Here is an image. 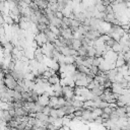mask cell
Instances as JSON below:
<instances>
[{"instance_id": "6da1fadb", "label": "cell", "mask_w": 130, "mask_h": 130, "mask_svg": "<svg viewBox=\"0 0 130 130\" xmlns=\"http://www.w3.org/2000/svg\"><path fill=\"white\" fill-rule=\"evenodd\" d=\"M4 84L7 88L9 89H14L16 86H17V80L12 76V74L9 72V73H5V76H4Z\"/></svg>"}, {"instance_id": "7a4b0ae2", "label": "cell", "mask_w": 130, "mask_h": 130, "mask_svg": "<svg viewBox=\"0 0 130 130\" xmlns=\"http://www.w3.org/2000/svg\"><path fill=\"white\" fill-rule=\"evenodd\" d=\"M62 92H63V96L66 100H73L75 93H74V88L68 85L62 86Z\"/></svg>"}, {"instance_id": "3957f363", "label": "cell", "mask_w": 130, "mask_h": 130, "mask_svg": "<svg viewBox=\"0 0 130 130\" xmlns=\"http://www.w3.org/2000/svg\"><path fill=\"white\" fill-rule=\"evenodd\" d=\"M61 30V35L65 40H72L73 39V31L70 29V27L67 28H60Z\"/></svg>"}, {"instance_id": "277c9868", "label": "cell", "mask_w": 130, "mask_h": 130, "mask_svg": "<svg viewBox=\"0 0 130 130\" xmlns=\"http://www.w3.org/2000/svg\"><path fill=\"white\" fill-rule=\"evenodd\" d=\"M49 101H50V96H48V95H46L45 93H43V94H40V95H39L37 102H38L40 105H42L43 107H45V106H48V105H49Z\"/></svg>"}, {"instance_id": "5b68a950", "label": "cell", "mask_w": 130, "mask_h": 130, "mask_svg": "<svg viewBox=\"0 0 130 130\" xmlns=\"http://www.w3.org/2000/svg\"><path fill=\"white\" fill-rule=\"evenodd\" d=\"M44 32H45V35H46V37H47L48 41H49V42H51V43H54V42L58 39V36H56L54 32H52L49 28H47Z\"/></svg>"}, {"instance_id": "8992f818", "label": "cell", "mask_w": 130, "mask_h": 130, "mask_svg": "<svg viewBox=\"0 0 130 130\" xmlns=\"http://www.w3.org/2000/svg\"><path fill=\"white\" fill-rule=\"evenodd\" d=\"M88 84V81H87V78H86V74L83 75L82 77H80L79 79L75 80V85L76 86H87Z\"/></svg>"}, {"instance_id": "52a82bcc", "label": "cell", "mask_w": 130, "mask_h": 130, "mask_svg": "<svg viewBox=\"0 0 130 130\" xmlns=\"http://www.w3.org/2000/svg\"><path fill=\"white\" fill-rule=\"evenodd\" d=\"M80 47H82V42L81 40H78V39H72L71 40V48L72 49H75V50H78Z\"/></svg>"}, {"instance_id": "ba28073f", "label": "cell", "mask_w": 130, "mask_h": 130, "mask_svg": "<svg viewBox=\"0 0 130 130\" xmlns=\"http://www.w3.org/2000/svg\"><path fill=\"white\" fill-rule=\"evenodd\" d=\"M104 89H105V87H104L103 85H96L94 88L91 89V92H92L94 95L100 96V95H102V94L104 93Z\"/></svg>"}, {"instance_id": "9c48e42d", "label": "cell", "mask_w": 130, "mask_h": 130, "mask_svg": "<svg viewBox=\"0 0 130 130\" xmlns=\"http://www.w3.org/2000/svg\"><path fill=\"white\" fill-rule=\"evenodd\" d=\"M49 21H50V24L56 25V26H58L59 28H61V25H62V19L58 18L57 16H54V17H52V18H51Z\"/></svg>"}, {"instance_id": "30bf717a", "label": "cell", "mask_w": 130, "mask_h": 130, "mask_svg": "<svg viewBox=\"0 0 130 130\" xmlns=\"http://www.w3.org/2000/svg\"><path fill=\"white\" fill-rule=\"evenodd\" d=\"M48 81H49V83H50L51 85L56 84V83H60V76H58L57 74H54V75H52V76L48 79Z\"/></svg>"}, {"instance_id": "8fae6325", "label": "cell", "mask_w": 130, "mask_h": 130, "mask_svg": "<svg viewBox=\"0 0 130 130\" xmlns=\"http://www.w3.org/2000/svg\"><path fill=\"white\" fill-rule=\"evenodd\" d=\"M57 104H58V96H56V95L50 96V101H49V105L48 106H50L51 108H56Z\"/></svg>"}, {"instance_id": "7c38bea8", "label": "cell", "mask_w": 130, "mask_h": 130, "mask_svg": "<svg viewBox=\"0 0 130 130\" xmlns=\"http://www.w3.org/2000/svg\"><path fill=\"white\" fill-rule=\"evenodd\" d=\"M72 106L75 108V110H81V109H83V102L73 99L72 100Z\"/></svg>"}, {"instance_id": "4fadbf2b", "label": "cell", "mask_w": 130, "mask_h": 130, "mask_svg": "<svg viewBox=\"0 0 130 130\" xmlns=\"http://www.w3.org/2000/svg\"><path fill=\"white\" fill-rule=\"evenodd\" d=\"M48 28H49L52 32H54L56 36H60V35H61V30H60V28H59L58 26H56V25L48 24Z\"/></svg>"}, {"instance_id": "5bb4252c", "label": "cell", "mask_w": 130, "mask_h": 130, "mask_svg": "<svg viewBox=\"0 0 130 130\" xmlns=\"http://www.w3.org/2000/svg\"><path fill=\"white\" fill-rule=\"evenodd\" d=\"M75 57H76V56H71V55L65 56V58H64V63H65V64H74V63H75Z\"/></svg>"}, {"instance_id": "9a60e30c", "label": "cell", "mask_w": 130, "mask_h": 130, "mask_svg": "<svg viewBox=\"0 0 130 130\" xmlns=\"http://www.w3.org/2000/svg\"><path fill=\"white\" fill-rule=\"evenodd\" d=\"M2 120L3 121H6V122H9L10 120H12V116L10 115L9 111H3V116H2Z\"/></svg>"}, {"instance_id": "2e32d148", "label": "cell", "mask_w": 130, "mask_h": 130, "mask_svg": "<svg viewBox=\"0 0 130 130\" xmlns=\"http://www.w3.org/2000/svg\"><path fill=\"white\" fill-rule=\"evenodd\" d=\"M36 118L37 119H40V120H42V121H45V122H48V119H49V116H47V115H45L43 112H39V113H37V115H36Z\"/></svg>"}, {"instance_id": "e0dca14e", "label": "cell", "mask_w": 130, "mask_h": 130, "mask_svg": "<svg viewBox=\"0 0 130 130\" xmlns=\"http://www.w3.org/2000/svg\"><path fill=\"white\" fill-rule=\"evenodd\" d=\"M112 50L114 52H116V53H120V52H122V45L119 42H116L114 44V46L112 47Z\"/></svg>"}, {"instance_id": "ac0fdd59", "label": "cell", "mask_w": 130, "mask_h": 130, "mask_svg": "<svg viewBox=\"0 0 130 130\" xmlns=\"http://www.w3.org/2000/svg\"><path fill=\"white\" fill-rule=\"evenodd\" d=\"M37 26H38L39 31H45V30L48 28V25H47L46 23H43V22H39V23H37Z\"/></svg>"}, {"instance_id": "d6986e66", "label": "cell", "mask_w": 130, "mask_h": 130, "mask_svg": "<svg viewBox=\"0 0 130 130\" xmlns=\"http://www.w3.org/2000/svg\"><path fill=\"white\" fill-rule=\"evenodd\" d=\"M35 78H36V76H35V74H34L31 71L24 74V79H27V80H35Z\"/></svg>"}, {"instance_id": "ffe728a7", "label": "cell", "mask_w": 130, "mask_h": 130, "mask_svg": "<svg viewBox=\"0 0 130 130\" xmlns=\"http://www.w3.org/2000/svg\"><path fill=\"white\" fill-rule=\"evenodd\" d=\"M51 107L50 106H45L44 108H43V113L45 114V115H47V116H50V112H51Z\"/></svg>"}, {"instance_id": "44dd1931", "label": "cell", "mask_w": 130, "mask_h": 130, "mask_svg": "<svg viewBox=\"0 0 130 130\" xmlns=\"http://www.w3.org/2000/svg\"><path fill=\"white\" fill-rule=\"evenodd\" d=\"M105 43H106V45H107V46H109V47H111V48H112V47L114 46V44L116 43V41H115L114 39H112V38H110V39H109L108 41H106Z\"/></svg>"}, {"instance_id": "7402d4cb", "label": "cell", "mask_w": 130, "mask_h": 130, "mask_svg": "<svg viewBox=\"0 0 130 130\" xmlns=\"http://www.w3.org/2000/svg\"><path fill=\"white\" fill-rule=\"evenodd\" d=\"M108 106H109V103H107L106 101H101V103L99 104V108H101V109H105Z\"/></svg>"}, {"instance_id": "603a6c76", "label": "cell", "mask_w": 130, "mask_h": 130, "mask_svg": "<svg viewBox=\"0 0 130 130\" xmlns=\"http://www.w3.org/2000/svg\"><path fill=\"white\" fill-rule=\"evenodd\" d=\"M113 110H114V109H112V108H111V107H109V106H108V107H106L105 109H103L104 113H106V114H109V115H110V114L113 112Z\"/></svg>"}, {"instance_id": "cb8c5ba5", "label": "cell", "mask_w": 130, "mask_h": 130, "mask_svg": "<svg viewBox=\"0 0 130 130\" xmlns=\"http://www.w3.org/2000/svg\"><path fill=\"white\" fill-rule=\"evenodd\" d=\"M55 16H57V17L60 18V19H63V18H64V15H63L62 11H60V10H58V11L55 12Z\"/></svg>"}, {"instance_id": "d4e9b609", "label": "cell", "mask_w": 130, "mask_h": 130, "mask_svg": "<svg viewBox=\"0 0 130 130\" xmlns=\"http://www.w3.org/2000/svg\"><path fill=\"white\" fill-rule=\"evenodd\" d=\"M124 59H125V61H126V62H128V61L130 60V51H128V52H125V53H124Z\"/></svg>"}, {"instance_id": "484cf974", "label": "cell", "mask_w": 130, "mask_h": 130, "mask_svg": "<svg viewBox=\"0 0 130 130\" xmlns=\"http://www.w3.org/2000/svg\"><path fill=\"white\" fill-rule=\"evenodd\" d=\"M101 117L103 118V120H104V121H105V120L110 119V115H109V114H106V113H103V114L101 115Z\"/></svg>"}, {"instance_id": "4316f807", "label": "cell", "mask_w": 130, "mask_h": 130, "mask_svg": "<svg viewBox=\"0 0 130 130\" xmlns=\"http://www.w3.org/2000/svg\"><path fill=\"white\" fill-rule=\"evenodd\" d=\"M125 109H126V112H127V113H130V104L126 105V106H125Z\"/></svg>"}, {"instance_id": "83f0119b", "label": "cell", "mask_w": 130, "mask_h": 130, "mask_svg": "<svg viewBox=\"0 0 130 130\" xmlns=\"http://www.w3.org/2000/svg\"><path fill=\"white\" fill-rule=\"evenodd\" d=\"M2 116H3V111L0 110V120H2Z\"/></svg>"}, {"instance_id": "f1b7e54d", "label": "cell", "mask_w": 130, "mask_h": 130, "mask_svg": "<svg viewBox=\"0 0 130 130\" xmlns=\"http://www.w3.org/2000/svg\"><path fill=\"white\" fill-rule=\"evenodd\" d=\"M127 34H128V39H129V41H130V30H129Z\"/></svg>"}, {"instance_id": "f546056e", "label": "cell", "mask_w": 130, "mask_h": 130, "mask_svg": "<svg viewBox=\"0 0 130 130\" xmlns=\"http://www.w3.org/2000/svg\"><path fill=\"white\" fill-rule=\"evenodd\" d=\"M23 130H31V129H26V128H24Z\"/></svg>"}, {"instance_id": "4dcf8cb0", "label": "cell", "mask_w": 130, "mask_h": 130, "mask_svg": "<svg viewBox=\"0 0 130 130\" xmlns=\"http://www.w3.org/2000/svg\"><path fill=\"white\" fill-rule=\"evenodd\" d=\"M128 46H129V48H130V41H129V45H128Z\"/></svg>"}]
</instances>
